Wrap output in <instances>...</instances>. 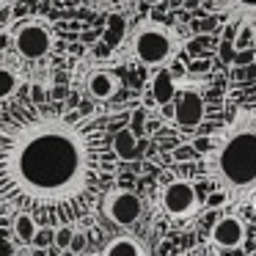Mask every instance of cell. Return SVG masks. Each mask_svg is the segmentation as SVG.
Segmentation results:
<instances>
[{"instance_id":"1","label":"cell","mask_w":256,"mask_h":256,"mask_svg":"<svg viewBox=\"0 0 256 256\" xmlns=\"http://www.w3.org/2000/svg\"><path fill=\"white\" fill-rule=\"evenodd\" d=\"M113 149L105 116L34 110L0 124V204L36 223L74 226L105 193Z\"/></svg>"},{"instance_id":"2","label":"cell","mask_w":256,"mask_h":256,"mask_svg":"<svg viewBox=\"0 0 256 256\" xmlns=\"http://www.w3.org/2000/svg\"><path fill=\"white\" fill-rule=\"evenodd\" d=\"M201 157V176L234 206L256 204V100L245 102L218 130Z\"/></svg>"},{"instance_id":"3","label":"cell","mask_w":256,"mask_h":256,"mask_svg":"<svg viewBox=\"0 0 256 256\" xmlns=\"http://www.w3.org/2000/svg\"><path fill=\"white\" fill-rule=\"evenodd\" d=\"M179 52V36L174 28L154 20H146L138 25L132 36V56L149 69H166L176 61Z\"/></svg>"},{"instance_id":"4","label":"cell","mask_w":256,"mask_h":256,"mask_svg":"<svg viewBox=\"0 0 256 256\" xmlns=\"http://www.w3.org/2000/svg\"><path fill=\"white\" fill-rule=\"evenodd\" d=\"M12 44L22 61L28 64H39L44 58H50L56 36H52V25L42 17H30L22 20L17 28L12 30Z\"/></svg>"},{"instance_id":"5","label":"cell","mask_w":256,"mask_h":256,"mask_svg":"<svg viewBox=\"0 0 256 256\" xmlns=\"http://www.w3.org/2000/svg\"><path fill=\"white\" fill-rule=\"evenodd\" d=\"M162 210L168 218L174 220H184V218L196 215L198 212V193H196V184L190 179H171V182L162 188V198H160Z\"/></svg>"},{"instance_id":"6","label":"cell","mask_w":256,"mask_h":256,"mask_svg":"<svg viewBox=\"0 0 256 256\" xmlns=\"http://www.w3.org/2000/svg\"><path fill=\"white\" fill-rule=\"evenodd\" d=\"M206 14H215L223 20L228 30L237 34L240 28H254L256 25V0H204Z\"/></svg>"},{"instance_id":"7","label":"cell","mask_w":256,"mask_h":256,"mask_svg":"<svg viewBox=\"0 0 256 256\" xmlns=\"http://www.w3.org/2000/svg\"><path fill=\"white\" fill-rule=\"evenodd\" d=\"M102 210L118 226H132L140 215H144V201L132 193V190H110L102 198Z\"/></svg>"},{"instance_id":"8","label":"cell","mask_w":256,"mask_h":256,"mask_svg":"<svg viewBox=\"0 0 256 256\" xmlns=\"http://www.w3.org/2000/svg\"><path fill=\"white\" fill-rule=\"evenodd\" d=\"M171 118L176 127L182 130H196L201 122H204V113H206V105H204V96L198 94L196 88H184V91H176L171 102Z\"/></svg>"},{"instance_id":"9","label":"cell","mask_w":256,"mask_h":256,"mask_svg":"<svg viewBox=\"0 0 256 256\" xmlns=\"http://www.w3.org/2000/svg\"><path fill=\"white\" fill-rule=\"evenodd\" d=\"M245 242V223L237 215H223L212 226V245L220 250H237Z\"/></svg>"},{"instance_id":"10","label":"cell","mask_w":256,"mask_h":256,"mask_svg":"<svg viewBox=\"0 0 256 256\" xmlns=\"http://www.w3.org/2000/svg\"><path fill=\"white\" fill-rule=\"evenodd\" d=\"M83 88H86V94H88L91 100L108 102V100H113L116 91H118V78L110 72V69H91V72H86V78H83Z\"/></svg>"},{"instance_id":"11","label":"cell","mask_w":256,"mask_h":256,"mask_svg":"<svg viewBox=\"0 0 256 256\" xmlns=\"http://www.w3.org/2000/svg\"><path fill=\"white\" fill-rule=\"evenodd\" d=\"M152 102L154 105H160V108H166V105H171L174 102V96H176V83H174V72L171 69H157V74L152 78Z\"/></svg>"},{"instance_id":"12","label":"cell","mask_w":256,"mask_h":256,"mask_svg":"<svg viewBox=\"0 0 256 256\" xmlns=\"http://www.w3.org/2000/svg\"><path fill=\"white\" fill-rule=\"evenodd\" d=\"M110 149H113V157L116 160H132L138 154V135L132 132L130 127H122L110 135Z\"/></svg>"},{"instance_id":"13","label":"cell","mask_w":256,"mask_h":256,"mask_svg":"<svg viewBox=\"0 0 256 256\" xmlns=\"http://www.w3.org/2000/svg\"><path fill=\"white\" fill-rule=\"evenodd\" d=\"M124 36H127V20H124V14H108L105 30H102V42H105V47L116 50V47L124 42Z\"/></svg>"},{"instance_id":"14","label":"cell","mask_w":256,"mask_h":256,"mask_svg":"<svg viewBox=\"0 0 256 256\" xmlns=\"http://www.w3.org/2000/svg\"><path fill=\"white\" fill-rule=\"evenodd\" d=\"M20 86H22L20 72L12 66V64H3V61H0V102L12 100V96L20 91Z\"/></svg>"},{"instance_id":"15","label":"cell","mask_w":256,"mask_h":256,"mask_svg":"<svg viewBox=\"0 0 256 256\" xmlns=\"http://www.w3.org/2000/svg\"><path fill=\"white\" fill-rule=\"evenodd\" d=\"M102 256H144V248H140V242L132 237H116L105 245Z\"/></svg>"},{"instance_id":"16","label":"cell","mask_w":256,"mask_h":256,"mask_svg":"<svg viewBox=\"0 0 256 256\" xmlns=\"http://www.w3.org/2000/svg\"><path fill=\"white\" fill-rule=\"evenodd\" d=\"M36 232H39V223L30 215H25V212H17V215H14V237L22 245H34Z\"/></svg>"},{"instance_id":"17","label":"cell","mask_w":256,"mask_h":256,"mask_svg":"<svg viewBox=\"0 0 256 256\" xmlns=\"http://www.w3.org/2000/svg\"><path fill=\"white\" fill-rule=\"evenodd\" d=\"M74 232H78L74 226H58V228H52V245H56L58 250H69Z\"/></svg>"},{"instance_id":"18","label":"cell","mask_w":256,"mask_h":256,"mask_svg":"<svg viewBox=\"0 0 256 256\" xmlns=\"http://www.w3.org/2000/svg\"><path fill=\"white\" fill-rule=\"evenodd\" d=\"M254 47H256V34H254V28H240L237 36H234V52L254 50Z\"/></svg>"},{"instance_id":"19","label":"cell","mask_w":256,"mask_h":256,"mask_svg":"<svg viewBox=\"0 0 256 256\" xmlns=\"http://www.w3.org/2000/svg\"><path fill=\"white\" fill-rule=\"evenodd\" d=\"M86 245H88V237H86V232H74V237H72V245H69V254H83L86 250Z\"/></svg>"},{"instance_id":"20","label":"cell","mask_w":256,"mask_h":256,"mask_svg":"<svg viewBox=\"0 0 256 256\" xmlns=\"http://www.w3.org/2000/svg\"><path fill=\"white\" fill-rule=\"evenodd\" d=\"M34 245L36 248H47V245H52V228H42L39 226V232H36V237H34Z\"/></svg>"},{"instance_id":"21","label":"cell","mask_w":256,"mask_h":256,"mask_svg":"<svg viewBox=\"0 0 256 256\" xmlns=\"http://www.w3.org/2000/svg\"><path fill=\"white\" fill-rule=\"evenodd\" d=\"M0 256H17V245H14L12 237L0 232Z\"/></svg>"},{"instance_id":"22","label":"cell","mask_w":256,"mask_h":256,"mask_svg":"<svg viewBox=\"0 0 256 256\" xmlns=\"http://www.w3.org/2000/svg\"><path fill=\"white\" fill-rule=\"evenodd\" d=\"M190 146H193V152H196V154H201V157H204L206 152L212 149V138H210V135H201V138H196Z\"/></svg>"},{"instance_id":"23","label":"cell","mask_w":256,"mask_h":256,"mask_svg":"<svg viewBox=\"0 0 256 256\" xmlns=\"http://www.w3.org/2000/svg\"><path fill=\"white\" fill-rule=\"evenodd\" d=\"M210 69H212L210 61H190L188 64V74H204V72H210Z\"/></svg>"},{"instance_id":"24","label":"cell","mask_w":256,"mask_h":256,"mask_svg":"<svg viewBox=\"0 0 256 256\" xmlns=\"http://www.w3.org/2000/svg\"><path fill=\"white\" fill-rule=\"evenodd\" d=\"M220 58L226 64H234V42L232 39H223V44H220Z\"/></svg>"},{"instance_id":"25","label":"cell","mask_w":256,"mask_h":256,"mask_svg":"<svg viewBox=\"0 0 256 256\" xmlns=\"http://www.w3.org/2000/svg\"><path fill=\"white\" fill-rule=\"evenodd\" d=\"M220 204H228V201H226V196H223V193H218V190H212V196L206 198V206H210V210H218Z\"/></svg>"},{"instance_id":"26","label":"cell","mask_w":256,"mask_h":256,"mask_svg":"<svg viewBox=\"0 0 256 256\" xmlns=\"http://www.w3.org/2000/svg\"><path fill=\"white\" fill-rule=\"evenodd\" d=\"M174 157H176V160H188V157H196V152H193V146H184V149H179Z\"/></svg>"},{"instance_id":"27","label":"cell","mask_w":256,"mask_h":256,"mask_svg":"<svg viewBox=\"0 0 256 256\" xmlns=\"http://www.w3.org/2000/svg\"><path fill=\"white\" fill-rule=\"evenodd\" d=\"M8 17H12V8H0V22H6Z\"/></svg>"},{"instance_id":"28","label":"cell","mask_w":256,"mask_h":256,"mask_svg":"<svg viewBox=\"0 0 256 256\" xmlns=\"http://www.w3.org/2000/svg\"><path fill=\"white\" fill-rule=\"evenodd\" d=\"M226 254H228V256H245V250L237 248V250H226Z\"/></svg>"},{"instance_id":"29","label":"cell","mask_w":256,"mask_h":256,"mask_svg":"<svg viewBox=\"0 0 256 256\" xmlns=\"http://www.w3.org/2000/svg\"><path fill=\"white\" fill-rule=\"evenodd\" d=\"M184 6H188V8H196V6H198V0H184Z\"/></svg>"},{"instance_id":"30","label":"cell","mask_w":256,"mask_h":256,"mask_svg":"<svg viewBox=\"0 0 256 256\" xmlns=\"http://www.w3.org/2000/svg\"><path fill=\"white\" fill-rule=\"evenodd\" d=\"M12 6V0H0V8H8Z\"/></svg>"},{"instance_id":"31","label":"cell","mask_w":256,"mask_h":256,"mask_svg":"<svg viewBox=\"0 0 256 256\" xmlns=\"http://www.w3.org/2000/svg\"><path fill=\"white\" fill-rule=\"evenodd\" d=\"M254 34H256V30H254Z\"/></svg>"}]
</instances>
